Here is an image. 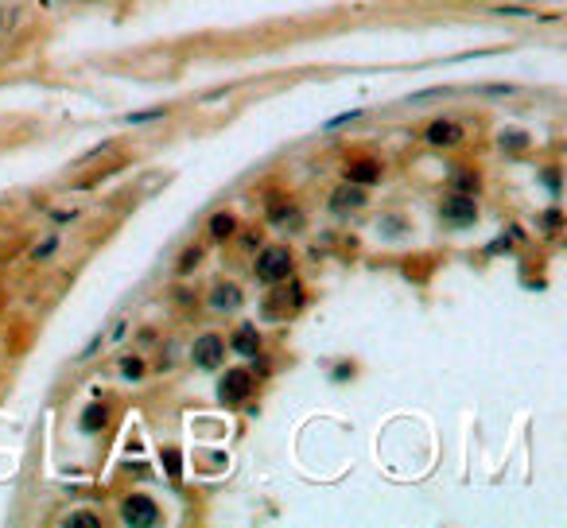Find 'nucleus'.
Returning a JSON list of instances; mask_svg holds the SVG:
<instances>
[{
  "instance_id": "nucleus-21",
  "label": "nucleus",
  "mask_w": 567,
  "mask_h": 528,
  "mask_svg": "<svg viewBox=\"0 0 567 528\" xmlns=\"http://www.w3.org/2000/svg\"><path fill=\"white\" fill-rule=\"evenodd\" d=\"M524 144H529L524 132H501V148H524Z\"/></svg>"
},
{
  "instance_id": "nucleus-4",
  "label": "nucleus",
  "mask_w": 567,
  "mask_h": 528,
  "mask_svg": "<svg viewBox=\"0 0 567 528\" xmlns=\"http://www.w3.org/2000/svg\"><path fill=\"white\" fill-rule=\"evenodd\" d=\"M443 221H451V226H470L474 218H478V202H474V194H447L439 206Z\"/></svg>"
},
{
  "instance_id": "nucleus-25",
  "label": "nucleus",
  "mask_w": 567,
  "mask_h": 528,
  "mask_svg": "<svg viewBox=\"0 0 567 528\" xmlns=\"http://www.w3.org/2000/svg\"><path fill=\"white\" fill-rule=\"evenodd\" d=\"M346 377H354V365H334V381H346Z\"/></svg>"
},
{
  "instance_id": "nucleus-14",
  "label": "nucleus",
  "mask_w": 567,
  "mask_h": 528,
  "mask_svg": "<svg viewBox=\"0 0 567 528\" xmlns=\"http://www.w3.org/2000/svg\"><path fill=\"white\" fill-rule=\"evenodd\" d=\"M233 229H237V221H233V214H214L210 218V237L214 241H226V237H233Z\"/></svg>"
},
{
  "instance_id": "nucleus-22",
  "label": "nucleus",
  "mask_w": 567,
  "mask_h": 528,
  "mask_svg": "<svg viewBox=\"0 0 567 528\" xmlns=\"http://www.w3.org/2000/svg\"><path fill=\"white\" fill-rule=\"evenodd\" d=\"M121 373H125V377H141L144 373V361L141 358H125V361H121Z\"/></svg>"
},
{
  "instance_id": "nucleus-19",
  "label": "nucleus",
  "mask_w": 567,
  "mask_h": 528,
  "mask_svg": "<svg viewBox=\"0 0 567 528\" xmlns=\"http://www.w3.org/2000/svg\"><path fill=\"white\" fill-rule=\"evenodd\" d=\"M101 346H105V334H101V330H97V334H94V338H89V342H86V350L78 353V361H89V358H94L97 350H101Z\"/></svg>"
},
{
  "instance_id": "nucleus-6",
  "label": "nucleus",
  "mask_w": 567,
  "mask_h": 528,
  "mask_svg": "<svg viewBox=\"0 0 567 528\" xmlns=\"http://www.w3.org/2000/svg\"><path fill=\"white\" fill-rule=\"evenodd\" d=\"M424 140H427L431 148H455V144H463V125H458V121L439 117V121H431V125H427Z\"/></svg>"
},
{
  "instance_id": "nucleus-15",
  "label": "nucleus",
  "mask_w": 567,
  "mask_h": 528,
  "mask_svg": "<svg viewBox=\"0 0 567 528\" xmlns=\"http://www.w3.org/2000/svg\"><path fill=\"white\" fill-rule=\"evenodd\" d=\"M167 117V109H144V113H128L125 125H148V121H163Z\"/></svg>"
},
{
  "instance_id": "nucleus-16",
  "label": "nucleus",
  "mask_w": 567,
  "mask_h": 528,
  "mask_svg": "<svg viewBox=\"0 0 567 528\" xmlns=\"http://www.w3.org/2000/svg\"><path fill=\"white\" fill-rule=\"evenodd\" d=\"M199 260H202V249H187L183 257H179V276H191V272L199 268Z\"/></svg>"
},
{
  "instance_id": "nucleus-13",
  "label": "nucleus",
  "mask_w": 567,
  "mask_h": 528,
  "mask_svg": "<svg viewBox=\"0 0 567 528\" xmlns=\"http://www.w3.org/2000/svg\"><path fill=\"white\" fill-rule=\"evenodd\" d=\"M237 303H241V292H237V287H214V295H210V307L214 311H233Z\"/></svg>"
},
{
  "instance_id": "nucleus-9",
  "label": "nucleus",
  "mask_w": 567,
  "mask_h": 528,
  "mask_svg": "<svg viewBox=\"0 0 567 528\" xmlns=\"http://www.w3.org/2000/svg\"><path fill=\"white\" fill-rule=\"evenodd\" d=\"M229 346H233L237 353H245V358H257V353H260V334H257V326H237V334L229 338Z\"/></svg>"
},
{
  "instance_id": "nucleus-23",
  "label": "nucleus",
  "mask_w": 567,
  "mask_h": 528,
  "mask_svg": "<svg viewBox=\"0 0 567 528\" xmlns=\"http://www.w3.org/2000/svg\"><path fill=\"white\" fill-rule=\"evenodd\" d=\"M358 117H361V109L338 113V117H331V121H326V128H342V125H350V121H358Z\"/></svg>"
},
{
  "instance_id": "nucleus-11",
  "label": "nucleus",
  "mask_w": 567,
  "mask_h": 528,
  "mask_svg": "<svg viewBox=\"0 0 567 528\" xmlns=\"http://www.w3.org/2000/svg\"><path fill=\"white\" fill-rule=\"evenodd\" d=\"M478 187H482V175L474 167H455V175H451V191H458V194H478Z\"/></svg>"
},
{
  "instance_id": "nucleus-5",
  "label": "nucleus",
  "mask_w": 567,
  "mask_h": 528,
  "mask_svg": "<svg viewBox=\"0 0 567 528\" xmlns=\"http://www.w3.org/2000/svg\"><path fill=\"white\" fill-rule=\"evenodd\" d=\"M191 358H194L199 369H218V361L226 358V342H221L218 334H202V338H194Z\"/></svg>"
},
{
  "instance_id": "nucleus-1",
  "label": "nucleus",
  "mask_w": 567,
  "mask_h": 528,
  "mask_svg": "<svg viewBox=\"0 0 567 528\" xmlns=\"http://www.w3.org/2000/svg\"><path fill=\"white\" fill-rule=\"evenodd\" d=\"M253 272H257L260 284H284V280L292 276V253H287L284 245H268V249H260Z\"/></svg>"
},
{
  "instance_id": "nucleus-18",
  "label": "nucleus",
  "mask_w": 567,
  "mask_h": 528,
  "mask_svg": "<svg viewBox=\"0 0 567 528\" xmlns=\"http://www.w3.org/2000/svg\"><path fill=\"white\" fill-rule=\"evenodd\" d=\"M55 245H59V237H47L43 245H35V249H31V260H35V264H39V260H47V257L55 253Z\"/></svg>"
},
{
  "instance_id": "nucleus-20",
  "label": "nucleus",
  "mask_w": 567,
  "mask_h": 528,
  "mask_svg": "<svg viewBox=\"0 0 567 528\" xmlns=\"http://www.w3.org/2000/svg\"><path fill=\"white\" fill-rule=\"evenodd\" d=\"M70 528H97V517L94 513H70Z\"/></svg>"
},
{
  "instance_id": "nucleus-3",
  "label": "nucleus",
  "mask_w": 567,
  "mask_h": 528,
  "mask_svg": "<svg viewBox=\"0 0 567 528\" xmlns=\"http://www.w3.org/2000/svg\"><path fill=\"white\" fill-rule=\"evenodd\" d=\"M253 389H257V381H253L249 369H226V377H221L218 392L226 404H245L253 396Z\"/></svg>"
},
{
  "instance_id": "nucleus-8",
  "label": "nucleus",
  "mask_w": 567,
  "mask_h": 528,
  "mask_svg": "<svg viewBox=\"0 0 567 528\" xmlns=\"http://www.w3.org/2000/svg\"><path fill=\"white\" fill-rule=\"evenodd\" d=\"M342 175H346V183H354V187H369V183L381 179V163L377 160H350Z\"/></svg>"
},
{
  "instance_id": "nucleus-7",
  "label": "nucleus",
  "mask_w": 567,
  "mask_h": 528,
  "mask_svg": "<svg viewBox=\"0 0 567 528\" xmlns=\"http://www.w3.org/2000/svg\"><path fill=\"white\" fill-rule=\"evenodd\" d=\"M303 287L299 284H292V292H276V299H268L265 303V319H284V315H292V311H299L303 307Z\"/></svg>"
},
{
  "instance_id": "nucleus-24",
  "label": "nucleus",
  "mask_w": 567,
  "mask_h": 528,
  "mask_svg": "<svg viewBox=\"0 0 567 528\" xmlns=\"http://www.w3.org/2000/svg\"><path fill=\"white\" fill-rule=\"evenodd\" d=\"M544 226H548V229H552V233H556V229H560V226H563V218H560V210H548V214H544Z\"/></svg>"
},
{
  "instance_id": "nucleus-12",
  "label": "nucleus",
  "mask_w": 567,
  "mask_h": 528,
  "mask_svg": "<svg viewBox=\"0 0 567 528\" xmlns=\"http://www.w3.org/2000/svg\"><path fill=\"white\" fill-rule=\"evenodd\" d=\"M105 419H109V408H105V404H89L86 412H82V431H101L105 427Z\"/></svg>"
},
{
  "instance_id": "nucleus-10",
  "label": "nucleus",
  "mask_w": 567,
  "mask_h": 528,
  "mask_svg": "<svg viewBox=\"0 0 567 528\" xmlns=\"http://www.w3.org/2000/svg\"><path fill=\"white\" fill-rule=\"evenodd\" d=\"M331 206H334V210H358V206H365V191L354 187V183H346L342 191L331 194Z\"/></svg>"
},
{
  "instance_id": "nucleus-17",
  "label": "nucleus",
  "mask_w": 567,
  "mask_h": 528,
  "mask_svg": "<svg viewBox=\"0 0 567 528\" xmlns=\"http://www.w3.org/2000/svg\"><path fill=\"white\" fill-rule=\"evenodd\" d=\"M163 466H167V474L175 478H183V462H179V451H163Z\"/></svg>"
},
{
  "instance_id": "nucleus-26",
  "label": "nucleus",
  "mask_w": 567,
  "mask_h": 528,
  "mask_svg": "<svg viewBox=\"0 0 567 528\" xmlns=\"http://www.w3.org/2000/svg\"><path fill=\"white\" fill-rule=\"evenodd\" d=\"M544 183H548V187H552V191H556V194H560V175H556V167H548V175H544Z\"/></svg>"
},
{
  "instance_id": "nucleus-2",
  "label": "nucleus",
  "mask_w": 567,
  "mask_h": 528,
  "mask_svg": "<svg viewBox=\"0 0 567 528\" xmlns=\"http://www.w3.org/2000/svg\"><path fill=\"white\" fill-rule=\"evenodd\" d=\"M121 521L136 524V528H148V524L160 521V505H155L148 493H133V497H125V505H121Z\"/></svg>"
}]
</instances>
